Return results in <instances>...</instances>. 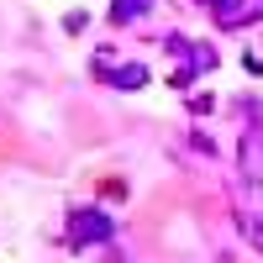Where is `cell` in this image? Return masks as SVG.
<instances>
[{
  "instance_id": "1",
  "label": "cell",
  "mask_w": 263,
  "mask_h": 263,
  "mask_svg": "<svg viewBox=\"0 0 263 263\" xmlns=\"http://www.w3.org/2000/svg\"><path fill=\"white\" fill-rule=\"evenodd\" d=\"M111 237H116V221H111L100 205H74L69 221H63V242H69L74 253L100 248V242H111Z\"/></svg>"
},
{
  "instance_id": "2",
  "label": "cell",
  "mask_w": 263,
  "mask_h": 263,
  "mask_svg": "<svg viewBox=\"0 0 263 263\" xmlns=\"http://www.w3.org/2000/svg\"><path fill=\"white\" fill-rule=\"evenodd\" d=\"M237 221H242V237L263 253V174H242V184H237Z\"/></svg>"
},
{
  "instance_id": "3",
  "label": "cell",
  "mask_w": 263,
  "mask_h": 263,
  "mask_svg": "<svg viewBox=\"0 0 263 263\" xmlns=\"http://www.w3.org/2000/svg\"><path fill=\"white\" fill-rule=\"evenodd\" d=\"M163 48L184 58V69H179V74H174V84H179V90H184V84H190L195 74H211V69H216V63H221V58H216V48H211V42H190V37H168V42H163Z\"/></svg>"
},
{
  "instance_id": "4",
  "label": "cell",
  "mask_w": 263,
  "mask_h": 263,
  "mask_svg": "<svg viewBox=\"0 0 263 263\" xmlns=\"http://www.w3.org/2000/svg\"><path fill=\"white\" fill-rule=\"evenodd\" d=\"M90 69H95V79L116 84V90H142V84H147V69H142V63H121L111 48H100Z\"/></svg>"
},
{
  "instance_id": "5",
  "label": "cell",
  "mask_w": 263,
  "mask_h": 263,
  "mask_svg": "<svg viewBox=\"0 0 263 263\" xmlns=\"http://www.w3.org/2000/svg\"><path fill=\"white\" fill-rule=\"evenodd\" d=\"M200 6L216 16V27H221V32H237V27L263 21V0H200Z\"/></svg>"
},
{
  "instance_id": "6",
  "label": "cell",
  "mask_w": 263,
  "mask_h": 263,
  "mask_svg": "<svg viewBox=\"0 0 263 263\" xmlns=\"http://www.w3.org/2000/svg\"><path fill=\"white\" fill-rule=\"evenodd\" d=\"M242 174H263V126L242 137Z\"/></svg>"
},
{
  "instance_id": "7",
  "label": "cell",
  "mask_w": 263,
  "mask_h": 263,
  "mask_svg": "<svg viewBox=\"0 0 263 263\" xmlns=\"http://www.w3.org/2000/svg\"><path fill=\"white\" fill-rule=\"evenodd\" d=\"M153 11V0H111V21L116 27H132L137 16H147Z\"/></svg>"
},
{
  "instance_id": "8",
  "label": "cell",
  "mask_w": 263,
  "mask_h": 263,
  "mask_svg": "<svg viewBox=\"0 0 263 263\" xmlns=\"http://www.w3.org/2000/svg\"><path fill=\"white\" fill-rule=\"evenodd\" d=\"M63 32H84V11H69V16H63Z\"/></svg>"
}]
</instances>
